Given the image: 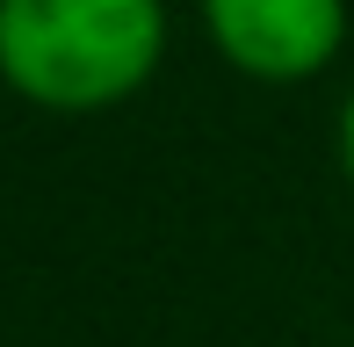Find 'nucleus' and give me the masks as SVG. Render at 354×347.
Masks as SVG:
<instances>
[{"label": "nucleus", "mask_w": 354, "mask_h": 347, "mask_svg": "<svg viewBox=\"0 0 354 347\" xmlns=\"http://www.w3.org/2000/svg\"><path fill=\"white\" fill-rule=\"evenodd\" d=\"M167 58V0H0V80L29 109L102 116Z\"/></svg>", "instance_id": "nucleus-1"}, {"label": "nucleus", "mask_w": 354, "mask_h": 347, "mask_svg": "<svg viewBox=\"0 0 354 347\" xmlns=\"http://www.w3.org/2000/svg\"><path fill=\"white\" fill-rule=\"evenodd\" d=\"M196 8L217 58L268 87L318 80L347 44V0H196Z\"/></svg>", "instance_id": "nucleus-2"}, {"label": "nucleus", "mask_w": 354, "mask_h": 347, "mask_svg": "<svg viewBox=\"0 0 354 347\" xmlns=\"http://www.w3.org/2000/svg\"><path fill=\"white\" fill-rule=\"evenodd\" d=\"M340 167H347V181H354V87H347V102H340Z\"/></svg>", "instance_id": "nucleus-3"}]
</instances>
